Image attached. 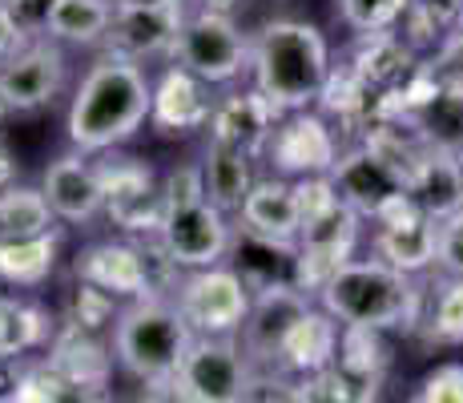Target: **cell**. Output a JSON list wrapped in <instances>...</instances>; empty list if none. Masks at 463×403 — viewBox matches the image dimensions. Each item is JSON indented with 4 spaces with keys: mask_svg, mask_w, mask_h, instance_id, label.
I'll use <instances>...</instances> for the list:
<instances>
[{
    "mask_svg": "<svg viewBox=\"0 0 463 403\" xmlns=\"http://www.w3.org/2000/svg\"><path fill=\"white\" fill-rule=\"evenodd\" d=\"M65 77H69L65 53L49 37L29 41L13 61L0 65V101H5L8 113L44 110L65 89Z\"/></svg>",
    "mask_w": 463,
    "mask_h": 403,
    "instance_id": "cell-14",
    "label": "cell"
},
{
    "mask_svg": "<svg viewBox=\"0 0 463 403\" xmlns=\"http://www.w3.org/2000/svg\"><path fill=\"white\" fill-rule=\"evenodd\" d=\"M279 121H282V113L258 89H242V93H230L222 101H213L210 141L213 146L238 149L246 158H258V154H266V141H270Z\"/></svg>",
    "mask_w": 463,
    "mask_h": 403,
    "instance_id": "cell-17",
    "label": "cell"
},
{
    "mask_svg": "<svg viewBox=\"0 0 463 403\" xmlns=\"http://www.w3.org/2000/svg\"><path fill=\"white\" fill-rule=\"evenodd\" d=\"M109 24L113 0H57L44 24V37L65 44H101Z\"/></svg>",
    "mask_w": 463,
    "mask_h": 403,
    "instance_id": "cell-27",
    "label": "cell"
},
{
    "mask_svg": "<svg viewBox=\"0 0 463 403\" xmlns=\"http://www.w3.org/2000/svg\"><path fill=\"white\" fill-rule=\"evenodd\" d=\"M8 186H16V161H13V149L0 141V194H5Z\"/></svg>",
    "mask_w": 463,
    "mask_h": 403,
    "instance_id": "cell-38",
    "label": "cell"
},
{
    "mask_svg": "<svg viewBox=\"0 0 463 403\" xmlns=\"http://www.w3.org/2000/svg\"><path fill=\"white\" fill-rule=\"evenodd\" d=\"M266 161L274 166L279 178H331L338 166V141L335 130L323 121V113H287L274 125L270 141H266Z\"/></svg>",
    "mask_w": 463,
    "mask_h": 403,
    "instance_id": "cell-12",
    "label": "cell"
},
{
    "mask_svg": "<svg viewBox=\"0 0 463 403\" xmlns=\"http://www.w3.org/2000/svg\"><path fill=\"white\" fill-rule=\"evenodd\" d=\"M52 5H57V0H16L13 16H16V24L24 29V37H29V41L44 37V24H49Z\"/></svg>",
    "mask_w": 463,
    "mask_h": 403,
    "instance_id": "cell-35",
    "label": "cell"
},
{
    "mask_svg": "<svg viewBox=\"0 0 463 403\" xmlns=\"http://www.w3.org/2000/svg\"><path fill=\"white\" fill-rule=\"evenodd\" d=\"M346 69L371 85L379 97H391L411 81V73L420 69L415 61V49L407 44L399 33H375V37H359L346 57Z\"/></svg>",
    "mask_w": 463,
    "mask_h": 403,
    "instance_id": "cell-21",
    "label": "cell"
},
{
    "mask_svg": "<svg viewBox=\"0 0 463 403\" xmlns=\"http://www.w3.org/2000/svg\"><path fill=\"white\" fill-rule=\"evenodd\" d=\"M254 158L238 154V149L226 146H206V158H202V178H206V198L210 206H218L222 214H242L246 198L254 190Z\"/></svg>",
    "mask_w": 463,
    "mask_h": 403,
    "instance_id": "cell-24",
    "label": "cell"
},
{
    "mask_svg": "<svg viewBox=\"0 0 463 403\" xmlns=\"http://www.w3.org/2000/svg\"><path fill=\"white\" fill-rule=\"evenodd\" d=\"M57 214L49 210L41 186H8L0 194V242H24L52 235Z\"/></svg>",
    "mask_w": 463,
    "mask_h": 403,
    "instance_id": "cell-28",
    "label": "cell"
},
{
    "mask_svg": "<svg viewBox=\"0 0 463 403\" xmlns=\"http://www.w3.org/2000/svg\"><path fill=\"white\" fill-rule=\"evenodd\" d=\"M250 286L234 271V266H210V271H194L190 279L177 283L174 307L190 322L198 339H234L246 327L250 315Z\"/></svg>",
    "mask_w": 463,
    "mask_h": 403,
    "instance_id": "cell-6",
    "label": "cell"
},
{
    "mask_svg": "<svg viewBox=\"0 0 463 403\" xmlns=\"http://www.w3.org/2000/svg\"><path fill=\"white\" fill-rule=\"evenodd\" d=\"M57 250H61V226L41 238L0 242V283L24 286V291L49 283L52 271H57Z\"/></svg>",
    "mask_w": 463,
    "mask_h": 403,
    "instance_id": "cell-25",
    "label": "cell"
},
{
    "mask_svg": "<svg viewBox=\"0 0 463 403\" xmlns=\"http://www.w3.org/2000/svg\"><path fill=\"white\" fill-rule=\"evenodd\" d=\"M323 311L338 327L354 331H420L423 286L411 274L383 266L379 258H354L318 294Z\"/></svg>",
    "mask_w": 463,
    "mask_h": 403,
    "instance_id": "cell-3",
    "label": "cell"
},
{
    "mask_svg": "<svg viewBox=\"0 0 463 403\" xmlns=\"http://www.w3.org/2000/svg\"><path fill=\"white\" fill-rule=\"evenodd\" d=\"M177 383L194 403H254L258 396V371L238 339H194Z\"/></svg>",
    "mask_w": 463,
    "mask_h": 403,
    "instance_id": "cell-7",
    "label": "cell"
},
{
    "mask_svg": "<svg viewBox=\"0 0 463 403\" xmlns=\"http://www.w3.org/2000/svg\"><path fill=\"white\" fill-rule=\"evenodd\" d=\"M371 246H375V258L383 266L415 279L420 271L435 266V254H439V222L427 218L415 202H407L391 218L379 222Z\"/></svg>",
    "mask_w": 463,
    "mask_h": 403,
    "instance_id": "cell-16",
    "label": "cell"
},
{
    "mask_svg": "<svg viewBox=\"0 0 463 403\" xmlns=\"http://www.w3.org/2000/svg\"><path fill=\"white\" fill-rule=\"evenodd\" d=\"M5 113H8V110H5V101H0V118H5Z\"/></svg>",
    "mask_w": 463,
    "mask_h": 403,
    "instance_id": "cell-44",
    "label": "cell"
},
{
    "mask_svg": "<svg viewBox=\"0 0 463 403\" xmlns=\"http://www.w3.org/2000/svg\"><path fill=\"white\" fill-rule=\"evenodd\" d=\"M213 101L210 85L185 73L182 65H169L154 85V105H149V121L157 133H194L202 125H210Z\"/></svg>",
    "mask_w": 463,
    "mask_h": 403,
    "instance_id": "cell-20",
    "label": "cell"
},
{
    "mask_svg": "<svg viewBox=\"0 0 463 403\" xmlns=\"http://www.w3.org/2000/svg\"><path fill=\"white\" fill-rule=\"evenodd\" d=\"M194 339L174 299H137L113 322V355L141 383L174 379Z\"/></svg>",
    "mask_w": 463,
    "mask_h": 403,
    "instance_id": "cell-4",
    "label": "cell"
},
{
    "mask_svg": "<svg viewBox=\"0 0 463 403\" xmlns=\"http://www.w3.org/2000/svg\"><path fill=\"white\" fill-rule=\"evenodd\" d=\"M242 235H250L258 242H270L279 250H298V198H295V182L287 178H262L254 182L250 198L242 206Z\"/></svg>",
    "mask_w": 463,
    "mask_h": 403,
    "instance_id": "cell-19",
    "label": "cell"
},
{
    "mask_svg": "<svg viewBox=\"0 0 463 403\" xmlns=\"http://www.w3.org/2000/svg\"><path fill=\"white\" fill-rule=\"evenodd\" d=\"M338 339H343V327L326 315V311H310L307 319L295 327L290 343L282 347V360L274 379H290V375H318L326 367H335L338 360Z\"/></svg>",
    "mask_w": 463,
    "mask_h": 403,
    "instance_id": "cell-22",
    "label": "cell"
},
{
    "mask_svg": "<svg viewBox=\"0 0 463 403\" xmlns=\"http://www.w3.org/2000/svg\"><path fill=\"white\" fill-rule=\"evenodd\" d=\"M41 194L49 202V210L57 214L61 222H93L97 214L105 210V194H101V178H97V166L85 154H61L49 161L41 178Z\"/></svg>",
    "mask_w": 463,
    "mask_h": 403,
    "instance_id": "cell-18",
    "label": "cell"
},
{
    "mask_svg": "<svg viewBox=\"0 0 463 403\" xmlns=\"http://www.w3.org/2000/svg\"><path fill=\"white\" fill-rule=\"evenodd\" d=\"M456 166H459V178H463V154H456Z\"/></svg>",
    "mask_w": 463,
    "mask_h": 403,
    "instance_id": "cell-42",
    "label": "cell"
},
{
    "mask_svg": "<svg viewBox=\"0 0 463 403\" xmlns=\"http://www.w3.org/2000/svg\"><path fill=\"white\" fill-rule=\"evenodd\" d=\"M456 33H463V8H459V21H456Z\"/></svg>",
    "mask_w": 463,
    "mask_h": 403,
    "instance_id": "cell-41",
    "label": "cell"
},
{
    "mask_svg": "<svg viewBox=\"0 0 463 403\" xmlns=\"http://www.w3.org/2000/svg\"><path fill=\"white\" fill-rule=\"evenodd\" d=\"M0 8H5V13H13V8H16V0H0Z\"/></svg>",
    "mask_w": 463,
    "mask_h": 403,
    "instance_id": "cell-40",
    "label": "cell"
},
{
    "mask_svg": "<svg viewBox=\"0 0 463 403\" xmlns=\"http://www.w3.org/2000/svg\"><path fill=\"white\" fill-rule=\"evenodd\" d=\"M185 0H141V5H113V24L105 33V53L121 61H141L174 53L177 33L185 24Z\"/></svg>",
    "mask_w": 463,
    "mask_h": 403,
    "instance_id": "cell-11",
    "label": "cell"
},
{
    "mask_svg": "<svg viewBox=\"0 0 463 403\" xmlns=\"http://www.w3.org/2000/svg\"><path fill=\"white\" fill-rule=\"evenodd\" d=\"M73 274L77 283L97 286L113 299H157L146 242H93L77 254Z\"/></svg>",
    "mask_w": 463,
    "mask_h": 403,
    "instance_id": "cell-13",
    "label": "cell"
},
{
    "mask_svg": "<svg viewBox=\"0 0 463 403\" xmlns=\"http://www.w3.org/2000/svg\"><path fill=\"white\" fill-rule=\"evenodd\" d=\"M157 242L169 254L174 266H190V271H210V266H226L230 250H234V226L226 222V214L210 202L177 206L165 210Z\"/></svg>",
    "mask_w": 463,
    "mask_h": 403,
    "instance_id": "cell-10",
    "label": "cell"
},
{
    "mask_svg": "<svg viewBox=\"0 0 463 403\" xmlns=\"http://www.w3.org/2000/svg\"><path fill=\"white\" fill-rule=\"evenodd\" d=\"M310 311L315 307H310V299L295 283H270L254 294L250 315H246V327H242V351L258 371V379H274L282 347L290 343L295 327Z\"/></svg>",
    "mask_w": 463,
    "mask_h": 403,
    "instance_id": "cell-8",
    "label": "cell"
},
{
    "mask_svg": "<svg viewBox=\"0 0 463 403\" xmlns=\"http://www.w3.org/2000/svg\"><path fill=\"white\" fill-rule=\"evenodd\" d=\"M113 5H141V0H113Z\"/></svg>",
    "mask_w": 463,
    "mask_h": 403,
    "instance_id": "cell-43",
    "label": "cell"
},
{
    "mask_svg": "<svg viewBox=\"0 0 463 403\" xmlns=\"http://www.w3.org/2000/svg\"><path fill=\"white\" fill-rule=\"evenodd\" d=\"M242 5V0H198V8H206V13H234V8Z\"/></svg>",
    "mask_w": 463,
    "mask_h": 403,
    "instance_id": "cell-39",
    "label": "cell"
},
{
    "mask_svg": "<svg viewBox=\"0 0 463 403\" xmlns=\"http://www.w3.org/2000/svg\"><path fill=\"white\" fill-rule=\"evenodd\" d=\"M411 403H463V363H443L427 371Z\"/></svg>",
    "mask_w": 463,
    "mask_h": 403,
    "instance_id": "cell-32",
    "label": "cell"
},
{
    "mask_svg": "<svg viewBox=\"0 0 463 403\" xmlns=\"http://www.w3.org/2000/svg\"><path fill=\"white\" fill-rule=\"evenodd\" d=\"M169 57L206 85H230L250 69V37L234 24V16L198 8L185 16Z\"/></svg>",
    "mask_w": 463,
    "mask_h": 403,
    "instance_id": "cell-5",
    "label": "cell"
},
{
    "mask_svg": "<svg viewBox=\"0 0 463 403\" xmlns=\"http://www.w3.org/2000/svg\"><path fill=\"white\" fill-rule=\"evenodd\" d=\"M331 49L310 21H266L250 37L254 89L287 118L302 113L323 97L331 81Z\"/></svg>",
    "mask_w": 463,
    "mask_h": 403,
    "instance_id": "cell-2",
    "label": "cell"
},
{
    "mask_svg": "<svg viewBox=\"0 0 463 403\" xmlns=\"http://www.w3.org/2000/svg\"><path fill=\"white\" fill-rule=\"evenodd\" d=\"M331 182H335L338 198L351 206L359 218H371L375 226H379L383 218H391L399 206L411 202L407 186L399 182V178L391 174L383 161L371 158L363 146L338 154V166L331 169Z\"/></svg>",
    "mask_w": 463,
    "mask_h": 403,
    "instance_id": "cell-15",
    "label": "cell"
},
{
    "mask_svg": "<svg viewBox=\"0 0 463 403\" xmlns=\"http://www.w3.org/2000/svg\"><path fill=\"white\" fill-rule=\"evenodd\" d=\"M162 202L165 210H177V206H194V202H210L206 198V178H202V166H174L162 182Z\"/></svg>",
    "mask_w": 463,
    "mask_h": 403,
    "instance_id": "cell-31",
    "label": "cell"
},
{
    "mask_svg": "<svg viewBox=\"0 0 463 403\" xmlns=\"http://www.w3.org/2000/svg\"><path fill=\"white\" fill-rule=\"evenodd\" d=\"M427 69H431L439 81H451V85H463V33L451 29L448 41L435 49V57L427 61Z\"/></svg>",
    "mask_w": 463,
    "mask_h": 403,
    "instance_id": "cell-34",
    "label": "cell"
},
{
    "mask_svg": "<svg viewBox=\"0 0 463 403\" xmlns=\"http://www.w3.org/2000/svg\"><path fill=\"white\" fill-rule=\"evenodd\" d=\"M154 85L146 69L105 53L69 105V141L77 154H109L149 121Z\"/></svg>",
    "mask_w": 463,
    "mask_h": 403,
    "instance_id": "cell-1",
    "label": "cell"
},
{
    "mask_svg": "<svg viewBox=\"0 0 463 403\" xmlns=\"http://www.w3.org/2000/svg\"><path fill=\"white\" fill-rule=\"evenodd\" d=\"M335 13L359 37H375V33H395V24H403L411 0H335Z\"/></svg>",
    "mask_w": 463,
    "mask_h": 403,
    "instance_id": "cell-30",
    "label": "cell"
},
{
    "mask_svg": "<svg viewBox=\"0 0 463 403\" xmlns=\"http://www.w3.org/2000/svg\"><path fill=\"white\" fill-rule=\"evenodd\" d=\"M97 178H101L105 214L121 230H129V235L157 238L162 218H165V202H162V186H154L149 161L109 154L105 161H97Z\"/></svg>",
    "mask_w": 463,
    "mask_h": 403,
    "instance_id": "cell-9",
    "label": "cell"
},
{
    "mask_svg": "<svg viewBox=\"0 0 463 403\" xmlns=\"http://www.w3.org/2000/svg\"><path fill=\"white\" fill-rule=\"evenodd\" d=\"M24 44H29V37H24V29L16 24V16L0 8V65H5V61H13Z\"/></svg>",
    "mask_w": 463,
    "mask_h": 403,
    "instance_id": "cell-36",
    "label": "cell"
},
{
    "mask_svg": "<svg viewBox=\"0 0 463 403\" xmlns=\"http://www.w3.org/2000/svg\"><path fill=\"white\" fill-rule=\"evenodd\" d=\"M435 266L448 279H463V210L451 214L448 222H439V254H435Z\"/></svg>",
    "mask_w": 463,
    "mask_h": 403,
    "instance_id": "cell-33",
    "label": "cell"
},
{
    "mask_svg": "<svg viewBox=\"0 0 463 403\" xmlns=\"http://www.w3.org/2000/svg\"><path fill=\"white\" fill-rule=\"evenodd\" d=\"M52 319L41 302L24 294H0V367L21 363L24 355L49 347Z\"/></svg>",
    "mask_w": 463,
    "mask_h": 403,
    "instance_id": "cell-23",
    "label": "cell"
},
{
    "mask_svg": "<svg viewBox=\"0 0 463 403\" xmlns=\"http://www.w3.org/2000/svg\"><path fill=\"white\" fill-rule=\"evenodd\" d=\"M420 331L427 335V343H443V347L463 343V279H448L443 274Z\"/></svg>",
    "mask_w": 463,
    "mask_h": 403,
    "instance_id": "cell-29",
    "label": "cell"
},
{
    "mask_svg": "<svg viewBox=\"0 0 463 403\" xmlns=\"http://www.w3.org/2000/svg\"><path fill=\"white\" fill-rule=\"evenodd\" d=\"M137 403H194V399L185 396V388L177 383V375H174V379H162V383H146Z\"/></svg>",
    "mask_w": 463,
    "mask_h": 403,
    "instance_id": "cell-37",
    "label": "cell"
},
{
    "mask_svg": "<svg viewBox=\"0 0 463 403\" xmlns=\"http://www.w3.org/2000/svg\"><path fill=\"white\" fill-rule=\"evenodd\" d=\"M407 194H411V202L435 222H448L451 214H459L463 210V178H459L456 158L435 149Z\"/></svg>",
    "mask_w": 463,
    "mask_h": 403,
    "instance_id": "cell-26",
    "label": "cell"
}]
</instances>
